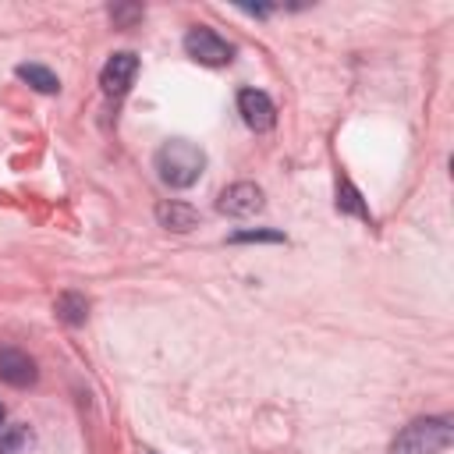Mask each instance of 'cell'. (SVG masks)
<instances>
[{
	"instance_id": "ba28073f",
	"label": "cell",
	"mask_w": 454,
	"mask_h": 454,
	"mask_svg": "<svg viewBox=\"0 0 454 454\" xmlns=\"http://www.w3.org/2000/svg\"><path fill=\"white\" fill-rule=\"evenodd\" d=\"M156 223L174 234H188L199 227V209L188 202H177V199H163V202H156Z\"/></svg>"
},
{
	"instance_id": "30bf717a",
	"label": "cell",
	"mask_w": 454,
	"mask_h": 454,
	"mask_svg": "<svg viewBox=\"0 0 454 454\" xmlns=\"http://www.w3.org/2000/svg\"><path fill=\"white\" fill-rule=\"evenodd\" d=\"M18 78L28 82L35 92H46V96L60 92V78L50 67H43V64H18Z\"/></svg>"
},
{
	"instance_id": "4fadbf2b",
	"label": "cell",
	"mask_w": 454,
	"mask_h": 454,
	"mask_svg": "<svg viewBox=\"0 0 454 454\" xmlns=\"http://www.w3.org/2000/svg\"><path fill=\"white\" fill-rule=\"evenodd\" d=\"M252 241H270V245H284L287 238L280 231H266V227H255V231H234L231 234V245H252Z\"/></svg>"
},
{
	"instance_id": "5bb4252c",
	"label": "cell",
	"mask_w": 454,
	"mask_h": 454,
	"mask_svg": "<svg viewBox=\"0 0 454 454\" xmlns=\"http://www.w3.org/2000/svg\"><path fill=\"white\" fill-rule=\"evenodd\" d=\"M110 18H114L117 25H124V28H128L135 18H142V7H138V4H131V7H110Z\"/></svg>"
},
{
	"instance_id": "8992f818",
	"label": "cell",
	"mask_w": 454,
	"mask_h": 454,
	"mask_svg": "<svg viewBox=\"0 0 454 454\" xmlns=\"http://www.w3.org/2000/svg\"><path fill=\"white\" fill-rule=\"evenodd\" d=\"M238 114L252 131H270L277 124V106L262 89H241L238 92Z\"/></svg>"
},
{
	"instance_id": "8fae6325",
	"label": "cell",
	"mask_w": 454,
	"mask_h": 454,
	"mask_svg": "<svg viewBox=\"0 0 454 454\" xmlns=\"http://www.w3.org/2000/svg\"><path fill=\"white\" fill-rule=\"evenodd\" d=\"M0 454H35V433L28 426H11L0 436Z\"/></svg>"
},
{
	"instance_id": "6da1fadb",
	"label": "cell",
	"mask_w": 454,
	"mask_h": 454,
	"mask_svg": "<svg viewBox=\"0 0 454 454\" xmlns=\"http://www.w3.org/2000/svg\"><path fill=\"white\" fill-rule=\"evenodd\" d=\"M156 174L170 188H192L206 170V153L188 138H170L156 149Z\"/></svg>"
},
{
	"instance_id": "52a82bcc",
	"label": "cell",
	"mask_w": 454,
	"mask_h": 454,
	"mask_svg": "<svg viewBox=\"0 0 454 454\" xmlns=\"http://www.w3.org/2000/svg\"><path fill=\"white\" fill-rule=\"evenodd\" d=\"M39 376L35 362L18 348H0V380L11 387H32Z\"/></svg>"
},
{
	"instance_id": "3957f363",
	"label": "cell",
	"mask_w": 454,
	"mask_h": 454,
	"mask_svg": "<svg viewBox=\"0 0 454 454\" xmlns=\"http://www.w3.org/2000/svg\"><path fill=\"white\" fill-rule=\"evenodd\" d=\"M184 53H188L195 64H206V67H223V64L234 60V46H231L223 35H216L213 28H206V25L188 28V35H184Z\"/></svg>"
},
{
	"instance_id": "5b68a950",
	"label": "cell",
	"mask_w": 454,
	"mask_h": 454,
	"mask_svg": "<svg viewBox=\"0 0 454 454\" xmlns=\"http://www.w3.org/2000/svg\"><path fill=\"white\" fill-rule=\"evenodd\" d=\"M216 209L223 216H252V213L262 209V188L252 184V181H234V184H227L220 192Z\"/></svg>"
},
{
	"instance_id": "7a4b0ae2",
	"label": "cell",
	"mask_w": 454,
	"mask_h": 454,
	"mask_svg": "<svg viewBox=\"0 0 454 454\" xmlns=\"http://www.w3.org/2000/svg\"><path fill=\"white\" fill-rule=\"evenodd\" d=\"M450 443H454V422L447 415H426L408 422L390 440V454H440Z\"/></svg>"
},
{
	"instance_id": "7c38bea8",
	"label": "cell",
	"mask_w": 454,
	"mask_h": 454,
	"mask_svg": "<svg viewBox=\"0 0 454 454\" xmlns=\"http://www.w3.org/2000/svg\"><path fill=\"white\" fill-rule=\"evenodd\" d=\"M337 209L369 220V206L362 202V195H358V188H355L351 181H337Z\"/></svg>"
},
{
	"instance_id": "277c9868",
	"label": "cell",
	"mask_w": 454,
	"mask_h": 454,
	"mask_svg": "<svg viewBox=\"0 0 454 454\" xmlns=\"http://www.w3.org/2000/svg\"><path fill=\"white\" fill-rule=\"evenodd\" d=\"M135 74H138V57H135L131 50H121V53H114V57L103 64V71H99V85H103L106 96L117 99V96H124V92L131 89Z\"/></svg>"
},
{
	"instance_id": "9c48e42d",
	"label": "cell",
	"mask_w": 454,
	"mask_h": 454,
	"mask_svg": "<svg viewBox=\"0 0 454 454\" xmlns=\"http://www.w3.org/2000/svg\"><path fill=\"white\" fill-rule=\"evenodd\" d=\"M53 312H57L60 323H67V326H82L85 316H89V301H85V294H78V291H64V294H57Z\"/></svg>"
},
{
	"instance_id": "9a60e30c",
	"label": "cell",
	"mask_w": 454,
	"mask_h": 454,
	"mask_svg": "<svg viewBox=\"0 0 454 454\" xmlns=\"http://www.w3.org/2000/svg\"><path fill=\"white\" fill-rule=\"evenodd\" d=\"M4 415H7V411H4V404H0V426H4Z\"/></svg>"
}]
</instances>
